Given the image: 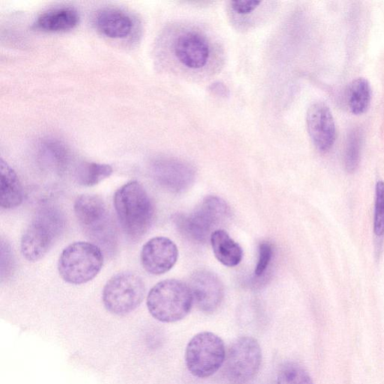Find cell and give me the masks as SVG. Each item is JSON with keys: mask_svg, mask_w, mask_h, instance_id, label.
Returning a JSON list of instances; mask_svg holds the SVG:
<instances>
[{"mask_svg": "<svg viewBox=\"0 0 384 384\" xmlns=\"http://www.w3.org/2000/svg\"><path fill=\"white\" fill-rule=\"evenodd\" d=\"M114 205L126 236L137 240L151 228L154 207L147 191L137 181H131L116 191Z\"/></svg>", "mask_w": 384, "mask_h": 384, "instance_id": "6da1fadb", "label": "cell"}, {"mask_svg": "<svg viewBox=\"0 0 384 384\" xmlns=\"http://www.w3.org/2000/svg\"><path fill=\"white\" fill-rule=\"evenodd\" d=\"M193 303L189 286L176 280L156 284L149 292L146 300L149 313L163 323L181 321L189 314Z\"/></svg>", "mask_w": 384, "mask_h": 384, "instance_id": "7a4b0ae2", "label": "cell"}, {"mask_svg": "<svg viewBox=\"0 0 384 384\" xmlns=\"http://www.w3.org/2000/svg\"><path fill=\"white\" fill-rule=\"evenodd\" d=\"M104 255L98 245L76 242L62 251L58 261L62 279L71 284H82L92 281L100 273Z\"/></svg>", "mask_w": 384, "mask_h": 384, "instance_id": "3957f363", "label": "cell"}, {"mask_svg": "<svg viewBox=\"0 0 384 384\" xmlns=\"http://www.w3.org/2000/svg\"><path fill=\"white\" fill-rule=\"evenodd\" d=\"M65 219L56 208L41 209L21 238L24 257L35 262L43 259L65 228Z\"/></svg>", "mask_w": 384, "mask_h": 384, "instance_id": "277c9868", "label": "cell"}, {"mask_svg": "<svg viewBox=\"0 0 384 384\" xmlns=\"http://www.w3.org/2000/svg\"><path fill=\"white\" fill-rule=\"evenodd\" d=\"M74 210L80 226L90 238L107 250L114 249L115 230L109 212L100 197L80 196L74 202Z\"/></svg>", "mask_w": 384, "mask_h": 384, "instance_id": "5b68a950", "label": "cell"}, {"mask_svg": "<svg viewBox=\"0 0 384 384\" xmlns=\"http://www.w3.org/2000/svg\"><path fill=\"white\" fill-rule=\"evenodd\" d=\"M230 210L222 199L210 196L188 216H179L176 224L184 235L197 242H205L228 219Z\"/></svg>", "mask_w": 384, "mask_h": 384, "instance_id": "8992f818", "label": "cell"}, {"mask_svg": "<svg viewBox=\"0 0 384 384\" xmlns=\"http://www.w3.org/2000/svg\"><path fill=\"white\" fill-rule=\"evenodd\" d=\"M226 359L222 339L210 332L196 335L189 341L186 350V364L192 376L205 378L214 375Z\"/></svg>", "mask_w": 384, "mask_h": 384, "instance_id": "52a82bcc", "label": "cell"}, {"mask_svg": "<svg viewBox=\"0 0 384 384\" xmlns=\"http://www.w3.org/2000/svg\"><path fill=\"white\" fill-rule=\"evenodd\" d=\"M145 283L140 275L132 272L117 273L106 283L102 300L107 310L125 315L135 310L144 301Z\"/></svg>", "mask_w": 384, "mask_h": 384, "instance_id": "ba28073f", "label": "cell"}, {"mask_svg": "<svg viewBox=\"0 0 384 384\" xmlns=\"http://www.w3.org/2000/svg\"><path fill=\"white\" fill-rule=\"evenodd\" d=\"M226 360V376L231 383H249L261 365L262 350L259 341L249 336L237 339L231 345Z\"/></svg>", "mask_w": 384, "mask_h": 384, "instance_id": "9c48e42d", "label": "cell"}, {"mask_svg": "<svg viewBox=\"0 0 384 384\" xmlns=\"http://www.w3.org/2000/svg\"><path fill=\"white\" fill-rule=\"evenodd\" d=\"M152 173L156 182L163 188L174 193H181L193 184L196 170L188 163L172 158L156 160Z\"/></svg>", "mask_w": 384, "mask_h": 384, "instance_id": "30bf717a", "label": "cell"}, {"mask_svg": "<svg viewBox=\"0 0 384 384\" xmlns=\"http://www.w3.org/2000/svg\"><path fill=\"white\" fill-rule=\"evenodd\" d=\"M307 129L319 151L325 153L331 149L336 140V125L333 114L324 102L313 103L306 115Z\"/></svg>", "mask_w": 384, "mask_h": 384, "instance_id": "8fae6325", "label": "cell"}, {"mask_svg": "<svg viewBox=\"0 0 384 384\" xmlns=\"http://www.w3.org/2000/svg\"><path fill=\"white\" fill-rule=\"evenodd\" d=\"M178 256V248L172 240L157 237L149 240L144 245L141 252V261L147 273L159 275L174 268Z\"/></svg>", "mask_w": 384, "mask_h": 384, "instance_id": "7c38bea8", "label": "cell"}, {"mask_svg": "<svg viewBox=\"0 0 384 384\" xmlns=\"http://www.w3.org/2000/svg\"><path fill=\"white\" fill-rule=\"evenodd\" d=\"M194 303L200 311L211 313L220 306L224 298V286L218 275L208 270L192 275L189 283Z\"/></svg>", "mask_w": 384, "mask_h": 384, "instance_id": "4fadbf2b", "label": "cell"}, {"mask_svg": "<svg viewBox=\"0 0 384 384\" xmlns=\"http://www.w3.org/2000/svg\"><path fill=\"white\" fill-rule=\"evenodd\" d=\"M174 53L185 67L198 69L204 67L210 57V46L207 39L194 32H188L178 37Z\"/></svg>", "mask_w": 384, "mask_h": 384, "instance_id": "5bb4252c", "label": "cell"}, {"mask_svg": "<svg viewBox=\"0 0 384 384\" xmlns=\"http://www.w3.org/2000/svg\"><path fill=\"white\" fill-rule=\"evenodd\" d=\"M96 28L104 36L111 39H124L132 30L131 18L123 11L116 8H104L95 18Z\"/></svg>", "mask_w": 384, "mask_h": 384, "instance_id": "9a60e30c", "label": "cell"}, {"mask_svg": "<svg viewBox=\"0 0 384 384\" xmlns=\"http://www.w3.org/2000/svg\"><path fill=\"white\" fill-rule=\"evenodd\" d=\"M80 16L76 9L71 7L53 8L41 15L34 27L46 33H62L76 27Z\"/></svg>", "mask_w": 384, "mask_h": 384, "instance_id": "2e32d148", "label": "cell"}, {"mask_svg": "<svg viewBox=\"0 0 384 384\" xmlns=\"http://www.w3.org/2000/svg\"><path fill=\"white\" fill-rule=\"evenodd\" d=\"M210 242L213 253L223 265L233 268L240 263L243 257L242 249L225 230L219 229L213 232Z\"/></svg>", "mask_w": 384, "mask_h": 384, "instance_id": "e0dca14e", "label": "cell"}, {"mask_svg": "<svg viewBox=\"0 0 384 384\" xmlns=\"http://www.w3.org/2000/svg\"><path fill=\"white\" fill-rule=\"evenodd\" d=\"M1 173V207L5 210L14 209L22 204L23 187L15 170L4 159L0 163Z\"/></svg>", "mask_w": 384, "mask_h": 384, "instance_id": "ac0fdd59", "label": "cell"}, {"mask_svg": "<svg viewBox=\"0 0 384 384\" xmlns=\"http://www.w3.org/2000/svg\"><path fill=\"white\" fill-rule=\"evenodd\" d=\"M40 155L42 161L50 168L58 173L67 170L70 159L67 146L57 139L49 138L42 142L40 146Z\"/></svg>", "mask_w": 384, "mask_h": 384, "instance_id": "d6986e66", "label": "cell"}, {"mask_svg": "<svg viewBox=\"0 0 384 384\" xmlns=\"http://www.w3.org/2000/svg\"><path fill=\"white\" fill-rule=\"evenodd\" d=\"M371 100V89L367 80L359 78L352 81L346 91V102L352 114H364Z\"/></svg>", "mask_w": 384, "mask_h": 384, "instance_id": "ffe728a7", "label": "cell"}, {"mask_svg": "<svg viewBox=\"0 0 384 384\" xmlns=\"http://www.w3.org/2000/svg\"><path fill=\"white\" fill-rule=\"evenodd\" d=\"M112 174L113 168L109 165L84 163L77 169L76 179L79 185L92 187L98 185Z\"/></svg>", "mask_w": 384, "mask_h": 384, "instance_id": "44dd1931", "label": "cell"}, {"mask_svg": "<svg viewBox=\"0 0 384 384\" xmlns=\"http://www.w3.org/2000/svg\"><path fill=\"white\" fill-rule=\"evenodd\" d=\"M362 137L359 130L351 132L348 138L345 153V166L348 173H355L361 158Z\"/></svg>", "mask_w": 384, "mask_h": 384, "instance_id": "7402d4cb", "label": "cell"}, {"mask_svg": "<svg viewBox=\"0 0 384 384\" xmlns=\"http://www.w3.org/2000/svg\"><path fill=\"white\" fill-rule=\"evenodd\" d=\"M277 384H314L308 373L301 366L289 364L281 370Z\"/></svg>", "mask_w": 384, "mask_h": 384, "instance_id": "603a6c76", "label": "cell"}, {"mask_svg": "<svg viewBox=\"0 0 384 384\" xmlns=\"http://www.w3.org/2000/svg\"><path fill=\"white\" fill-rule=\"evenodd\" d=\"M374 233L378 238L384 236V182L378 181L376 187Z\"/></svg>", "mask_w": 384, "mask_h": 384, "instance_id": "cb8c5ba5", "label": "cell"}, {"mask_svg": "<svg viewBox=\"0 0 384 384\" xmlns=\"http://www.w3.org/2000/svg\"><path fill=\"white\" fill-rule=\"evenodd\" d=\"M15 258L11 245L2 240L1 241V280H8L13 275L15 266Z\"/></svg>", "mask_w": 384, "mask_h": 384, "instance_id": "d4e9b609", "label": "cell"}, {"mask_svg": "<svg viewBox=\"0 0 384 384\" xmlns=\"http://www.w3.org/2000/svg\"><path fill=\"white\" fill-rule=\"evenodd\" d=\"M259 256L257 266L254 274L256 276H261L266 270L272 261L273 255V245L268 242H263L259 245Z\"/></svg>", "mask_w": 384, "mask_h": 384, "instance_id": "484cf974", "label": "cell"}, {"mask_svg": "<svg viewBox=\"0 0 384 384\" xmlns=\"http://www.w3.org/2000/svg\"><path fill=\"white\" fill-rule=\"evenodd\" d=\"M261 4V1L255 0H234L231 2V8L239 15H248Z\"/></svg>", "mask_w": 384, "mask_h": 384, "instance_id": "4316f807", "label": "cell"}]
</instances>
